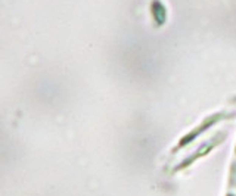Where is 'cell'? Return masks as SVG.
<instances>
[{
	"mask_svg": "<svg viewBox=\"0 0 236 196\" xmlns=\"http://www.w3.org/2000/svg\"><path fill=\"white\" fill-rule=\"evenodd\" d=\"M224 196H236V147L232 162H230V168H229L227 187H226V195Z\"/></svg>",
	"mask_w": 236,
	"mask_h": 196,
	"instance_id": "1",
	"label": "cell"
}]
</instances>
